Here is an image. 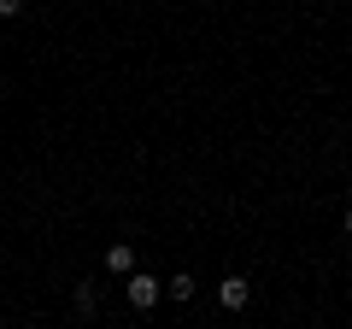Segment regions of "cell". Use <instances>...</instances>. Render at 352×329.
I'll return each instance as SVG.
<instances>
[{"label":"cell","mask_w":352,"mask_h":329,"mask_svg":"<svg viewBox=\"0 0 352 329\" xmlns=\"http://www.w3.org/2000/svg\"><path fill=\"white\" fill-rule=\"evenodd\" d=\"M247 300H252V282L247 277H223V282H217V306H223V312H241Z\"/></svg>","instance_id":"cell-2"},{"label":"cell","mask_w":352,"mask_h":329,"mask_svg":"<svg viewBox=\"0 0 352 329\" xmlns=\"http://www.w3.org/2000/svg\"><path fill=\"white\" fill-rule=\"evenodd\" d=\"M106 270H112V277H129V270H135V247H129V241H112V247H106Z\"/></svg>","instance_id":"cell-3"},{"label":"cell","mask_w":352,"mask_h":329,"mask_svg":"<svg viewBox=\"0 0 352 329\" xmlns=\"http://www.w3.org/2000/svg\"><path fill=\"white\" fill-rule=\"evenodd\" d=\"M24 12V0H0V18H18Z\"/></svg>","instance_id":"cell-6"},{"label":"cell","mask_w":352,"mask_h":329,"mask_svg":"<svg viewBox=\"0 0 352 329\" xmlns=\"http://www.w3.org/2000/svg\"><path fill=\"white\" fill-rule=\"evenodd\" d=\"M71 306H76V312H82V317H94V306H100V300H94V288H88V282H82V288L71 294Z\"/></svg>","instance_id":"cell-5"},{"label":"cell","mask_w":352,"mask_h":329,"mask_svg":"<svg viewBox=\"0 0 352 329\" xmlns=\"http://www.w3.org/2000/svg\"><path fill=\"white\" fill-rule=\"evenodd\" d=\"M346 235H352V212H346Z\"/></svg>","instance_id":"cell-7"},{"label":"cell","mask_w":352,"mask_h":329,"mask_svg":"<svg viewBox=\"0 0 352 329\" xmlns=\"http://www.w3.org/2000/svg\"><path fill=\"white\" fill-rule=\"evenodd\" d=\"M129 306H135V312H153V306L164 300V282L159 277H147V270H129Z\"/></svg>","instance_id":"cell-1"},{"label":"cell","mask_w":352,"mask_h":329,"mask_svg":"<svg viewBox=\"0 0 352 329\" xmlns=\"http://www.w3.org/2000/svg\"><path fill=\"white\" fill-rule=\"evenodd\" d=\"M164 294H170V300H194V277H182V270H176V277L164 282Z\"/></svg>","instance_id":"cell-4"}]
</instances>
